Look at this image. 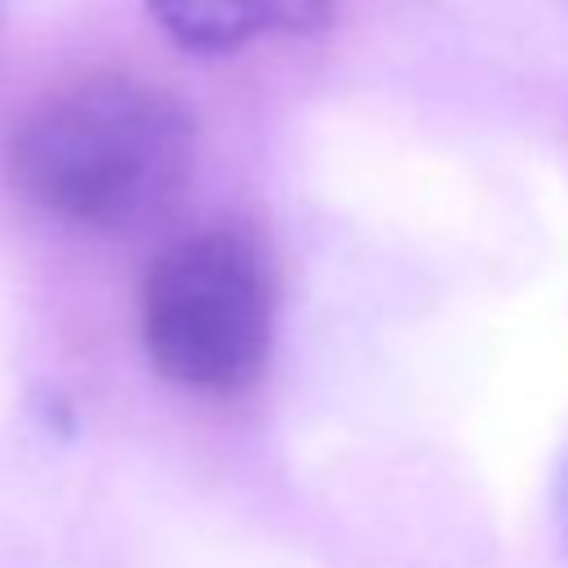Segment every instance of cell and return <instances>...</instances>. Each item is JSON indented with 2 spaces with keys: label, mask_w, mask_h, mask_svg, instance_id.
<instances>
[{
  "label": "cell",
  "mask_w": 568,
  "mask_h": 568,
  "mask_svg": "<svg viewBox=\"0 0 568 568\" xmlns=\"http://www.w3.org/2000/svg\"><path fill=\"white\" fill-rule=\"evenodd\" d=\"M0 4H4V0H0Z\"/></svg>",
  "instance_id": "obj_4"
},
{
  "label": "cell",
  "mask_w": 568,
  "mask_h": 568,
  "mask_svg": "<svg viewBox=\"0 0 568 568\" xmlns=\"http://www.w3.org/2000/svg\"><path fill=\"white\" fill-rule=\"evenodd\" d=\"M160 31L191 53H231L271 31L324 22L328 0H146Z\"/></svg>",
  "instance_id": "obj_3"
},
{
  "label": "cell",
  "mask_w": 568,
  "mask_h": 568,
  "mask_svg": "<svg viewBox=\"0 0 568 568\" xmlns=\"http://www.w3.org/2000/svg\"><path fill=\"white\" fill-rule=\"evenodd\" d=\"M275 333V284L262 248L231 226L169 244L142 280V342L151 364L186 390L248 386Z\"/></svg>",
  "instance_id": "obj_2"
},
{
  "label": "cell",
  "mask_w": 568,
  "mask_h": 568,
  "mask_svg": "<svg viewBox=\"0 0 568 568\" xmlns=\"http://www.w3.org/2000/svg\"><path fill=\"white\" fill-rule=\"evenodd\" d=\"M191 164V111L138 75H80L49 89L9 142L22 195L84 231L146 226L182 195Z\"/></svg>",
  "instance_id": "obj_1"
}]
</instances>
